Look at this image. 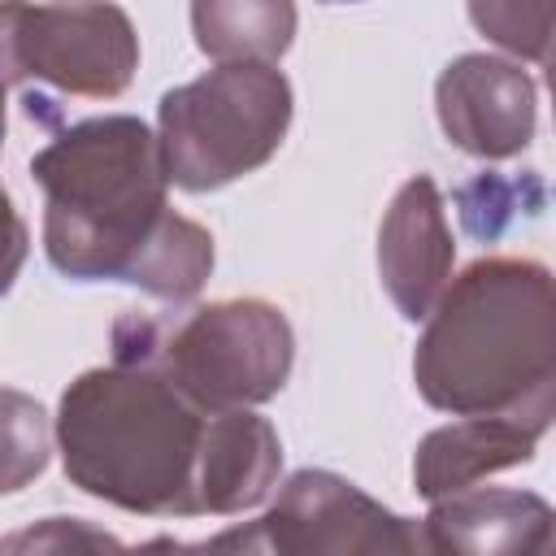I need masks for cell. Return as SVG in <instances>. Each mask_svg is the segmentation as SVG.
Here are the masks:
<instances>
[{"instance_id": "4fadbf2b", "label": "cell", "mask_w": 556, "mask_h": 556, "mask_svg": "<svg viewBox=\"0 0 556 556\" xmlns=\"http://www.w3.org/2000/svg\"><path fill=\"white\" fill-rule=\"evenodd\" d=\"M4 556H122L117 539L74 521V517H48L39 526H26L4 539Z\"/></svg>"}, {"instance_id": "9a60e30c", "label": "cell", "mask_w": 556, "mask_h": 556, "mask_svg": "<svg viewBox=\"0 0 556 556\" xmlns=\"http://www.w3.org/2000/svg\"><path fill=\"white\" fill-rule=\"evenodd\" d=\"M122 556H282V552L274 547L269 526L256 521V526L226 530V534H217V539H208V543H195V547L174 543V539H152V543H143V547H135V552H122Z\"/></svg>"}, {"instance_id": "9c48e42d", "label": "cell", "mask_w": 556, "mask_h": 556, "mask_svg": "<svg viewBox=\"0 0 556 556\" xmlns=\"http://www.w3.org/2000/svg\"><path fill=\"white\" fill-rule=\"evenodd\" d=\"M452 243L443 235L439 217V195L430 178H413L382 230V265H387V287L400 300L404 317H426L434 291L443 287Z\"/></svg>"}, {"instance_id": "6da1fadb", "label": "cell", "mask_w": 556, "mask_h": 556, "mask_svg": "<svg viewBox=\"0 0 556 556\" xmlns=\"http://www.w3.org/2000/svg\"><path fill=\"white\" fill-rule=\"evenodd\" d=\"M65 473L135 513H235L278 473L261 417L204 413L148 365L91 369L61 400Z\"/></svg>"}, {"instance_id": "277c9868", "label": "cell", "mask_w": 556, "mask_h": 556, "mask_svg": "<svg viewBox=\"0 0 556 556\" xmlns=\"http://www.w3.org/2000/svg\"><path fill=\"white\" fill-rule=\"evenodd\" d=\"M117 361L165 374L208 413L269 400L291 365V330L265 304H217L174 330L148 317H122L113 330Z\"/></svg>"}, {"instance_id": "ba28073f", "label": "cell", "mask_w": 556, "mask_h": 556, "mask_svg": "<svg viewBox=\"0 0 556 556\" xmlns=\"http://www.w3.org/2000/svg\"><path fill=\"white\" fill-rule=\"evenodd\" d=\"M439 117L460 148L478 156H508L526 148L534 130L530 78L495 56H460L439 78Z\"/></svg>"}, {"instance_id": "2e32d148", "label": "cell", "mask_w": 556, "mask_h": 556, "mask_svg": "<svg viewBox=\"0 0 556 556\" xmlns=\"http://www.w3.org/2000/svg\"><path fill=\"white\" fill-rule=\"evenodd\" d=\"M543 61H547V87H552V96H556V30H552V43H547Z\"/></svg>"}, {"instance_id": "7c38bea8", "label": "cell", "mask_w": 556, "mask_h": 556, "mask_svg": "<svg viewBox=\"0 0 556 556\" xmlns=\"http://www.w3.org/2000/svg\"><path fill=\"white\" fill-rule=\"evenodd\" d=\"M200 48L217 61L226 56H278L291 43V4H195L191 9Z\"/></svg>"}, {"instance_id": "3957f363", "label": "cell", "mask_w": 556, "mask_h": 556, "mask_svg": "<svg viewBox=\"0 0 556 556\" xmlns=\"http://www.w3.org/2000/svg\"><path fill=\"white\" fill-rule=\"evenodd\" d=\"M417 387L460 417L543 434L556 421V278L530 261H482L439 304Z\"/></svg>"}, {"instance_id": "5b68a950", "label": "cell", "mask_w": 556, "mask_h": 556, "mask_svg": "<svg viewBox=\"0 0 556 556\" xmlns=\"http://www.w3.org/2000/svg\"><path fill=\"white\" fill-rule=\"evenodd\" d=\"M291 91L265 61H235L161 100L165 178L204 191L261 165L287 130Z\"/></svg>"}, {"instance_id": "8992f818", "label": "cell", "mask_w": 556, "mask_h": 556, "mask_svg": "<svg viewBox=\"0 0 556 556\" xmlns=\"http://www.w3.org/2000/svg\"><path fill=\"white\" fill-rule=\"evenodd\" d=\"M4 65L17 87L26 74L78 96H117L135 74V30L113 4L0 9Z\"/></svg>"}, {"instance_id": "7a4b0ae2", "label": "cell", "mask_w": 556, "mask_h": 556, "mask_svg": "<svg viewBox=\"0 0 556 556\" xmlns=\"http://www.w3.org/2000/svg\"><path fill=\"white\" fill-rule=\"evenodd\" d=\"M48 191V256L70 278L143 282L156 295H191L213 243L200 226L165 213L161 143L135 117H96L52 139L35 161Z\"/></svg>"}, {"instance_id": "5bb4252c", "label": "cell", "mask_w": 556, "mask_h": 556, "mask_svg": "<svg viewBox=\"0 0 556 556\" xmlns=\"http://www.w3.org/2000/svg\"><path fill=\"white\" fill-rule=\"evenodd\" d=\"M469 17L521 56H543L556 30V4H473Z\"/></svg>"}, {"instance_id": "30bf717a", "label": "cell", "mask_w": 556, "mask_h": 556, "mask_svg": "<svg viewBox=\"0 0 556 556\" xmlns=\"http://www.w3.org/2000/svg\"><path fill=\"white\" fill-rule=\"evenodd\" d=\"M556 513H547L543 500L517 495V491H486V495H460L443 504L430 526L447 556H530Z\"/></svg>"}, {"instance_id": "8fae6325", "label": "cell", "mask_w": 556, "mask_h": 556, "mask_svg": "<svg viewBox=\"0 0 556 556\" xmlns=\"http://www.w3.org/2000/svg\"><path fill=\"white\" fill-rule=\"evenodd\" d=\"M534 447V434L508 426V421H482V417H465L452 430H439L421 443L417 456V486L421 495L439 500L447 491H460L465 482L517 465L526 460Z\"/></svg>"}, {"instance_id": "e0dca14e", "label": "cell", "mask_w": 556, "mask_h": 556, "mask_svg": "<svg viewBox=\"0 0 556 556\" xmlns=\"http://www.w3.org/2000/svg\"><path fill=\"white\" fill-rule=\"evenodd\" d=\"M530 556H556V517H552V526H547V534H543V543L530 552Z\"/></svg>"}, {"instance_id": "52a82bcc", "label": "cell", "mask_w": 556, "mask_h": 556, "mask_svg": "<svg viewBox=\"0 0 556 556\" xmlns=\"http://www.w3.org/2000/svg\"><path fill=\"white\" fill-rule=\"evenodd\" d=\"M282 556H447L434 526L382 513L334 473H295L265 517Z\"/></svg>"}]
</instances>
